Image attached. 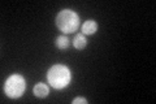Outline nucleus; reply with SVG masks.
<instances>
[{
  "instance_id": "f257e3e1",
  "label": "nucleus",
  "mask_w": 156,
  "mask_h": 104,
  "mask_svg": "<svg viewBox=\"0 0 156 104\" xmlns=\"http://www.w3.org/2000/svg\"><path fill=\"white\" fill-rule=\"evenodd\" d=\"M47 81L56 90L65 88L66 86H69V83L72 81L70 69L66 65H62V64L52 65L47 72Z\"/></svg>"
},
{
  "instance_id": "f03ea898",
  "label": "nucleus",
  "mask_w": 156,
  "mask_h": 104,
  "mask_svg": "<svg viewBox=\"0 0 156 104\" xmlns=\"http://www.w3.org/2000/svg\"><path fill=\"white\" fill-rule=\"evenodd\" d=\"M56 26L61 33L72 34L80 26V16L72 9H62L56 16Z\"/></svg>"
},
{
  "instance_id": "7ed1b4c3",
  "label": "nucleus",
  "mask_w": 156,
  "mask_h": 104,
  "mask_svg": "<svg viewBox=\"0 0 156 104\" xmlns=\"http://www.w3.org/2000/svg\"><path fill=\"white\" fill-rule=\"evenodd\" d=\"M26 90V81L21 74H12L7 78L4 83V92L8 98L17 99L21 98Z\"/></svg>"
},
{
  "instance_id": "20e7f679",
  "label": "nucleus",
  "mask_w": 156,
  "mask_h": 104,
  "mask_svg": "<svg viewBox=\"0 0 156 104\" xmlns=\"http://www.w3.org/2000/svg\"><path fill=\"white\" fill-rule=\"evenodd\" d=\"M81 30H82L83 35H92V34H95V31L98 30V23L94 20H87L81 26Z\"/></svg>"
},
{
  "instance_id": "39448f33",
  "label": "nucleus",
  "mask_w": 156,
  "mask_h": 104,
  "mask_svg": "<svg viewBox=\"0 0 156 104\" xmlns=\"http://www.w3.org/2000/svg\"><path fill=\"white\" fill-rule=\"evenodd\" d=\"M33 92H34V95H35L37 98H47L48 94H50V88H48V86L46 85V83L39 82V83H37V85L34 86Z\"/></svg>"
},
{
  "instance_id": "423d86ee",
  "label": "nucleus",
  "mask_w": 156,
  "mask_h": 104,
  "mask_svg": "<svg viewBox=\"0 0 156 104\" xmlns=\"http://www.w3.org/2000/svg\"><path fill=\"white\" fill-rule=\"evenodd\" d=\"M73 46L76 49H83L87 46V41L83 34H77L74 37V41H73Z\"/></svg>"
},
{
  "instance_id": "0eeeda50",
  "label": "nucleus",
  "mask_w": 156,
  "mask_h": 104,
  "mask_svg": "<svg viewBox=\"0 0 156 104\" xmlns=\"http://www.w3.org/2000/svg\"><path fill=\"white\" fill-rule=\"evenodd\" d=\"M55 44H56L57 48H60V49H66L68 47H69L70 42H69V39H68L65 35H60V37L56 38Z\"/></svg>"
},
{
  "instance_id": "6e6552de",
  "label": "nucleus",
  "mask_w": 156,
  "mask_h": 104,
  "mask_svg": "<svg viewBox=\"0 0 156 104\" xmlns=\"http://www.w3.org/2000/svg\"><path fill=\"white\" fill-rule=\"evenodd\" d=\"M78 103L87 104V99H85V98H76L74 100H73V104H78Z\"/></svg>"
}]
</instances>
